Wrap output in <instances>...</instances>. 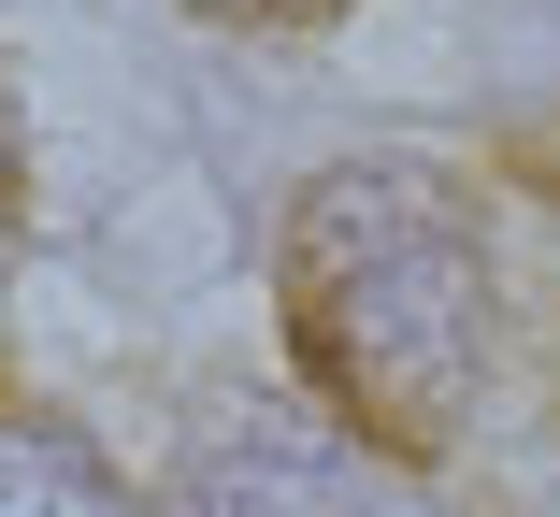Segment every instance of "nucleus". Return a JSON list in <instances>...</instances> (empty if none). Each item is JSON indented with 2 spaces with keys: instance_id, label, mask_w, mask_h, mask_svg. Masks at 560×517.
Returning a JSON list of instances; mask_svg holds the SVG:
<instances>
[{
  "instance_id": "7ed1b4c3",
  "label": "nucleus",
  "mask_w": 560,
  "mask_h": 517,
  "mask_svg": "<svg viewBox=\"0 0 560 517\" xmlns=\"http://www.w3.org/2000/svg\"><path fill=\"white\" fill-rule=\"evenodd\" d=\"M187 15H302V0H187Z\"/></svg>"
},
{
  "instance_id": "f257e3e1",
  "label": "nucleus",
  "mask_w": 560,
  "mask_h": 517,
  "mask_svg": "<svg viewBox=\"0 0 560 517\" xmlns=\"http://www.w3.org/2000/svg\"><path fill=\"white\" fill-rule=\"evenodd\" d=\"M288 345L330 388V418L388 460H431L489 374V259L431 173H316L288 216Z\"/></svg>"
},
{
  "instance_id": "f03ea898",
  "label": "nucleus",
  "mask_w": 560,
  "mask_h": 517,
  "mask_svg": "<svg viewBox=\"0 0 560 517\" xmlns=\"http://www.w3.org/2000/svg\"><path fill=\"white\" fill-rule=\"evenodd\" d=\"M0 517H116V474L44 418H0Z\"/></svg>"
}]
</instances>
